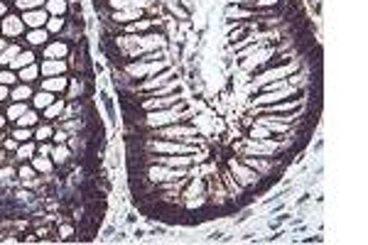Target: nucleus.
<instances>
[{
	"label": "nucleus",
	"instance_id": "f257e3e1",
	"mask_svg": "<svg viewBox=\"0 0 368 245\" xmlns=\"http://www.w3.org/2000/svg\"><path fill=\"white\" fill-rule=\"evenodd\" d=\"M23 30H25V23L17 15H5V17L0 20V34H3L8 42H12L15 37H20Z\"/></svg>",
	"mask_w": 368,
	"mask_h": 245
},
{
	"label": "nucleus",
	"instance_id": "f03ea898",
	"mask_svg": "<svg viewBox=\"0 0 368 245\" xmlns=\"http://www.w3.org/2000/svg\"><path fill=\"white\" fill-rule=\"evenodd\" d=\"M71 52V45L67 39H54V42H47L45 49H42V56L45 59H64Z\"/></svg>",
	"mask_w": 368,
	"mask_h": 245
},
{
	"label": "nucleus",
	"instance_id": "7ed1b4c3",
	"mask_svg": "<svg viewBox=\"0 0 368 245\" xmlns=\"http://www.w3.org/2000/svg\"><path fill=\"white\" fill-rule=\"evenodd\" d=\"M69 69V64L64 62V59H45L42 64H40V74L42 76H62L64 71Z\"/></svg>",
	"mask_w": 368,
	"mask_h": 245
},
{
	"label": "nucleus",
	"instance_id": "20e7f679",
	"mask_svg": "<svg viewBox=\"0 0 368 245\" xmlns=\"http://www.w3.org/2000/svg\"><path fill=\"white\" fill-rule=\"evenodd\" d=\"M47 20H49V12L42 10V8H34V10H25L23 23L30 27V30H37V27H45Z\"/></svg>",
	"mask_w": 368,
	"mask_h": 245
},
{
	"label": "nucleus",
	"instance_id": "39448f33",
	"mask_svg": "<svg viewBox=\"0 0 368 245\" xmlns=\"http://www.w3.org/2000/svg\"><path fill=\"white\" fill-rule=\"evenodd\" d=\"M49 157H52V162H54V165H59V167H67L69 162H71V157H74V152H71V147H69L67 142H59L56 147H52V150H49Z\"/></svg>",
	"mask_w": 368,
	"mask_h": 245
},
{
	"label": "nucleus",
	"instance_id": "423d86ee",
	"mask_svg": "<svg viewBox=\"0 0 368 245\" xmlns=\"http://www.w3.org/2000/svg\"><path fill=\"white\" fill-rule=\"evenodd\" d=\"M42 89L49 91V93H67L69 89V78L62 74V76H47L42 81Z\"/></svg>",
	"mask_w": 368,
	"mask_h": 245
},
{
	"label": "nucleus",
	"instance_id": "0eeeda50",
	"mask_svg": "<svg viewBox=\"0 0 368 245\" xmlns=\"http://www.w3.org/2000/svg\"><path fill=\"white\" fill-rule=\"evenodd\" d=\"M25 42H27V47H32V49H37V47H45L47 42H49V32H47L45 27L30 30V34L25 37Z\"/></svg>",
	"mask_w": 368,
	"mask_h": 245
},
{
	"label": "nucleus",
	"instance_id": "6e6552de",
	"mask_svg": "<svg viewBox=\"0 0 368 245\" xmlns=\"http://www.w3.org/2000/svg\"><path fill=\"white\" fill-rule=\"evenodd\" d=\"M23 52V45L20 42H8V47L0 52V67L5 69V67H10L12 64V59Z\"/></svg>",
	"mask_w": 368,
	"mask_h": 245
},
{
	"label": "nucleus",
	"instance_id": "1a4fd4ad",
	"mask_svg": "<svg viewBox=\"0 0 368 245\" xmlns=\"http://www.w3.org/2000/svg\"><path fill=\"white\" fill-rule=\"evenodd\" d=\"M34 59H37V54H34V49L30 47V49H23L20 54L12 59L10 69H23V67H30V64H34Z\"/></svg>",
	"mask_w": 368,
	"mask_h": 245
},
{
	"label": "nucleus",
	"instance_id": "9d476101",
	"mask_svg": "<svg viewBox=\"0 0 368 245\" xmlns=\"http://www.w3.org/2000/svg\"><path fill=\"white\" fill-rule=\"evenodd\" d=\"M64 108H67V98H59V100H54L52 106H47V108H45V120L54 122V120H56V115L62 118V113H64Z\"/></svg>",
	"mask_w": 368,
	"mask_h": 245
},
{
	"label": "nucleus",
	"instance_id": "9b49d317",
	"mask_svg": "<svg viewBox=\"0 0 368 245\" xmlns=\"http://www.w3.org/2000/svg\"><path fill=\"white\" fill-rule=\"evenodd\" d=\"M34 96V91H32V86L30 84H17L15 89L10 91V100H30Z\"/></svg>",
	"mask_w": 368,
	"mask_h": 245
},
{
	"label": "nucleus",
	"instance_id": "f8f14e48",
	"mask_svg": "<svg viewBox=\"0 0 368 245\" xmlns=\"http://www.w3.org/2000/svg\"><path fill=\"white\" fill-rule=\"evenodd\" d=\"M52 103H54V93H49V91H45V89L37 91V93L32 96V106L37 108V111H40V108L45 111L47 106H52Z\"/></svg>",
	"mask_w": 368,
	"mask_h": 245
},
{
	"label": "nucleus",
	"instance_id": "ddd939ff",
	"mask_svg": "<svg viewBox=\"0 0 368 245\" xmlns=\"http://www.w3.org/2000/svg\"><path fill=\"white\" fill-rule=\"evenodd\" d=\"M27 108H30V106H27V100H12L10 108H8V113H5V118H8L10 122H17V118H20Z\"/></svg>",
	"mask_w": 368,
	"mask_h": 245
},
{
	"label": "nucleus",
	"instance_id": "4468645a",
	"mask_svg": "<svg viewBox=\"0 0 368 245\" xmlns=\"http://www.w3.org/2000/svg\"><path fill=\"white\" fill-rule=\"evenodd\" d=\"M52 135H54V122L45 120L42 125H37V130H34V140H37V142H47V140H52Z\"/></svg>",
	"mask_w": 368,
	"mask_h": 245
},
{
	"label": "nucleus",
	"instance_id": "2eb2a0df",
	"mask_svg": "<svg viewBox=\"0 0 368 245\" xmlns=\"http://www.w3.org/2000/svg\"><path fill=\"white\" fill-rule=\"evenodd\" d=\"M34 150H37V147H34V142H30V140H27V142H20V145H17V150H15L17 162H27V159H32Z\"/></svg>",
	"mask_w": 368,
	"mask_h": 245
},
{
	"label": "nucleus",
	"instance_id": "dca6fc26",
	"mask_svg": "<svg viewBox=\"0 0 368 245\" xmlns=\"http://www.w3.org/2000/svg\"><path fill=\"white\" fill-rule=\"evenodd\" d=\"M64 25H67V17H64V15H49V20H47L45 30H47L49 34H52V32H59V34H62Z\"/></svg>",
	"mask_w": 368,
	"mask_h": 245
},
{
	"label": "nucleus",
	"instance_id": "f3484780",
	"mask_svg": "<svg viewBox=\"0 0 368 245\" xmlns=\"http://www.w3.org/2000/svg\"><path fill=\"white\" fill-rule=\"evenodd\" d=\"M32 167L37 169V172H42V174H52V169H54V162H52L49 157L34 155V157H32Z\"/></svg>",
	"mask_w": 368,
	"mask_h": 245
},
{
	"label": "nucleus",
	"instance_id": "a211bd4d",
	"mask_svg": "<svg viewBox=\"0 0 368 245\" xmlns=\"http://www.w3.org/2000/svg\"><path fill=\"white\" fill-rule=\"evenodd\" d=\"M37 177V169L32 167V165H17V181H23V184H27V181H32V179Z\"/></svg>",
	"mask_w": 368,
	"mask_h": 245
},
{
	"label": "nucleus",
	"instance_id": "6ab92c4d",
	"mask_svg": "<svg viewBox=\"0 0 368 245\" xmlns=\"http://www.w3.org/2000/svg\"><path fill=\"white\" fill-rule=\"evenodd\" d=\"M17 78H20V81H25V84H32L34 78H40V67H37V64L23 67V69H20V74H17Z\"/></svg>",
	"mask_w": 368,
	"mask_h": 245
},
{
	"label": "nucleus",
	"instance_id": "aec40b11",
	"mask_svg": "<svg viewBox=\"0 0 368 245\" xmlns=\"http://www.w3.org/2000/svg\"><path fill=\"white\" fill-rule=\"evenodd\" d=\"M37 122H40V113L30 111V108H27V111L17 118V125H20V128H32V125H37Z\"/></svg>",
	"mask_w": 368,
	"mask_h": 245
},
{
	"label": "nucleus",
	"instance_id": "412c9836",
	"mask_svg": "<svg viewBox=\"0 0 368 245\" xmlns=\"http://www.w3.org/2000/svg\"><path fill=\"white\" fill-rule=\"evenodd\" d=\"M47 10L52 15H67L69 0H47Z\"/></svg>",
	"mask_w": 368,
	"mask_h": 245
},
{
	"label": "nucleus",
	"instance_id": "4be33fe9",
	"mask_svg": "<svg viewBox=\"0 0 368 245\" xmlns=\"http://www.w3.org/2000/svg\"><path fill=\"white\" fill-rule=\"evenodd\" d=\"M17 81H20V78L15 74V69H10V67L0 69V84H3V86H15Z\"/></svg>",
	"mask_w": 368,
	"mask_h": 245
},
{
	"label": "nucleus",
	"instance_id": "5701e85b",
	"mask_svg": "<svg viewBox=\"0 0 368 245\" xmlns=\"http://www.w3.org/2000/svg\"><path fill=\"white\" fill-rule=\"evenodd\" d=\"M42 3H47V0H15V8H17V10H34V8H40Z\"/></svg>",
	"mask_w": 368,
	"mask_h": 245
},
{
	"label": "nucleus",
	"instance_id": "b1692460",
	"mask_svg": "<svg viewBox=\"0 0 368 245\" xmlns=\"http://www.w3.org/2000/svg\"><path fill=\"white\" fill-rule=\"evenodd\" d=\"M10 137H15L17 142H27V140L32 137V133H30V128H20V125H17V128L12 130V135H10Z\"/></svg>",
	"mask_w": 368,
	"mask_h": 245
},
{
	"label": "nucleus",
	"instance_id": "393cba45",
	"mask_svg": "<svg viewBox=\"0 0 368 245\" xmlns=\"http://www.w3.org/2000/svg\"><path fill=\"white\" fill-rule=\"evenodd\" d=\"M0 100H10V91H8V86H3V84H0Z\"/></svg>",
	"mask_w": 368,
	"mask_h": 245
},
{
	"label": "nucleus",
	"instance_id": "a878e982",
	"mask_svg": "<svg viewBox=\"0 0 368 245\" xmlns=\"http://www.w3.org/2000/svg\"><path fill=\"white\" fill-rule=\"evenodd\" d=\"M304 243H322V235H309V238H304Z\"/></svg>",
	"mask_w": 368,
	"mask_h": 245
},
{
	"label": "nucleus",
	"instance_id": "bb28decb",
	"mask_svg": "<svg viewBox=\"0 0 368 245\" xmlns=\"http://www.w3.org/2000/svg\"><path fill=\"white\" fill-rule=\"evenodd\" d=\"M5 162H8V150L0 147V165H5Z\"/></svg>",
	"mask_w": 368,
	"mask_h": 245
},
{
	"label": "nucleus",
	"instance_id": "cd10ccee",
	"mask_svg": "<svg viewBox=\"0 0 368 245\" xmlns=\"http://www.w3.org/2000/svg\"><path fill=\"white\" fill-rule=\"evenodd\" d=\"M5 125H8V118H5V115H3V113H0V130H3V128H5Z\"/></svg>",
	"mask_w": 368,
	"mask_h": 245
},
{
	"label": "nucleus",
	"instance_id": "c85d7f7f",
	"mask_svg": "<svg viewBox=\"0 0 368 245\" xmlns=\"http://www.w3.org/2000/svg\"><path fill=\"white\" fill-rule=\"evenodd\" d=\"M0 15H8V5H5L3 0H0Z\"/></svg>",
	"mask_w": 368,
	"mask_h": 245
},
{
	"label": "nucleus",
	"instance_id": "c756f323",
	"mask_svg": "<svg viewBox=\"0 0 368 245\" xmlns=\"http://www.w3.org/2000/svg\"><path fill=\"white\" fill-rule=\"evenodd\" d=\"M5 47H8V39H5V37H3V34H0V52H3V49H5Z\"/></svg>",
	"mask_w": 368,
	"mask_h": 245
},
{
	"label": "nucleus",
	"instance_id": "7c9ffc66",
	"mask_svg": "<svg viewBox=\"0 0 368 245\" xmlns=\"http://www.w3.org/2000/svg\"><path fill=\"white\" fill-rule=\"evenodd\" d=\"M5 137H8V135L3 133V130H0V142H3V140H5Z\"/></svg>",
	"mask_w": 368,
	"mask_h": 245
}]
</instances>
